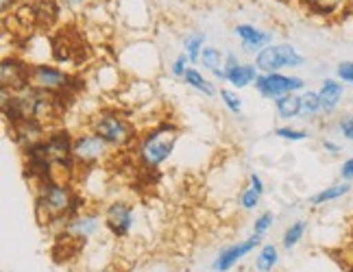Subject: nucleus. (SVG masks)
<instances>
[{"label":"nucleus","instance_id":"1","mask_svg":"<svg viewBox=\"0 0 353 272\" xmlns=\"http://www.w3.org/2000/svg\"><path fill=\"white\" fill-rule=\"evenodd\" d=\"M79 202H81V198L70 183H63L59 179L39 183L37 196H35L37 220H39V224H46V227L63 220V227H65L74 216L81 213V207L83 205H79Z\"/></svg>","mask_w":353,"mask_h":272},{"label":"nucleus","instance_id":"2","mask_svg":"<svg viewBox=\"0 0 353 272\" xmlns=\"http://www.w3.org/2000/svg\"><path fill=\"white\" fill-rule=\"evenodd\" d=\"M176 142H179V127L170 120L159 122V125L148 129L135 146V157L144 168L155 170L161 163L168 161Z\"/></svg>","mask_w":353,"mask_h":272},{"label":"nucleus","instance_id":"3","mask_svg":"<svg viewBox=\"0 0 353 272\" xmlns=\"http://www.w3.org/2000/svg\"><path fill=\"white\" fill-rule=\"evenodd\" d=\"M90 131H94L97 135L110 144L114 151H122V148H129L135 138H138V131H135V125L118 112H101L97 118L90 122Z\"/></svg>","mask_w":353,"mask_h":272},{"label":"nucleus","instance_id":"4","mask_svg":"<svg viewBox=\"0 0 353 272\" xmlns=\"http://www.w3.org/2000/svg\"><path fill=\"white\" fill-rule=\"evenodd\" d=\"M253 63L262 74H268V72H281L286 67H290V70L292 67H301L305 63V57L292 44H270L255 54Z\"/></svg>","mask_w":353,"mask_h":272},{"label":"nucleus","instance_id":"5","mask_svg":"<svg viewBox=\"0 0 353 272\" xmlns=\"http://www.w3.org/2000/svg\"><path fill=\"white\" fill-rule=\"evenodd\" d=\"M74 76L52 63H31V87L48 94H65L74 87Z\"/></svg>","mask_w":353,"mask_h":272},{"label":"nucleus","instance_id":"6","mask_svg":"<svg viewBox=\"0 0 353 272\" xmlns=\"http://www.w3.org/2000/svg\"><path fill=\"white\" fill-rule=\"evenodd\" d=\"M255 90L262 98L266 101H277L286 94H299L305 92V81L294 74H283V72H268L255 79Z\"/></svg>","mask_w":353,"mask_h":272},{"label":"nucleus","instance_id":"7","mask_svg":"<svg viewBox=\"0 0 353 272\" xmlns=\"http://www.w3.org/2000/svg\"><path fill=\"white\" fill-rule=\"evenodd\" d=\"M114 148L94 131H83L74 135V161L81 166H99L112 157Z\"/></svg>","mask_w":353,"mask_h":272},{"label":"nucleus","instance_id":"8","mask_svg":"<svg viewBox=\"0 0 353 272\" xmlns=\"http://www.w3.org/2000/svg\"><path fill=\"white\" fill-rule=\"evenodd\" d=\"M0 83H3V90L11 94L31 87V63L16 57V54L3 57V63H0Z\"/></svg>","mask_w":353,"mask_h":272},{"label":"nucleus","instance_id":"9","mask_svg":"<svg viewBox=\"0 0 353 272\" xmlns=\"http://www.w3.org/2000/svg\"><path fill=\"white\" fill-rule=\"evenodd\" d=\"M262 247V238L260 236H251L247 240H238L234 244H229L225 247L219 255H216V260L212 262V270L214 272H229L232 268H236L244 257L251 255L255 249Z\"/></svg>","mask_w":353,"mask_h":272},{"label":"nucleus","instance_id":"10","mask_svg":"<svg viewBox=\"0 0 353 272\" xmlns=\"http://www.w3.org/2000/svg\"><path fill=\"white\" fill-rule=\"evenodd\" d=\"M105 227L110 229L114 238H127L133 231L135 222V209L127 200H114L105 209Z\"/></svg>","mask_w":353,"mask_h":272},{"label":"nucleus","instance_id":"11","mask_svg":"<svg viewBox=\"0 0 353 272\" xmlns=\"http://www.w3.org/2000/svg\"><path fill=\"white\" fill-rule=\"evenodd\" d=\"M234 35L240 39V44H242L244 50L255 52V54L260 50H264L266 46L273 44V33L264 31V29H260V26H255V24H247V22L236 24L234 26Z\"/></svg>","mask_w":353,"mask_h":272},{"label":"nucleus","instance_id":"12","mask_svg":"<svg viewBox=\"0 0 353 272\" xmlns=\"http://www.w3.org/2000/svg\"><path fill=\"white\" fill-rule=\"evenodd\" d=\"M103 222H105V216H101L99 211H81L63 229H65V233L72 236L74 240H90L99 233Z\"/></svg>","mask_w":353,"mask_h":272},{"label":"nucleus","instance_id":"13","mask_svg":"<svg viewBox=\"0 0 353 272\" xmlns=\"http://www.w3.org/2000/svg\"><path fill=\"white\" fill-rule=\"evenodd\" d=\"M345 96V83L338 79H325L319 87V98L323 105V116H332L338 112V107Z\"/></svg>","mask_w":353,"mask_h":272},{"label":"nucleus","instance_id":"14","mask_svg":"<svg viewBox=\"0 0 353 272\" xmlns=\"http://www.w3.org/2000/svg\"><path fill=\"white\" fill-rule=\"evenodd\" d=\"M351 192V181H338L330 187H323L321 192H316L314 196L310 198V205L314 207H323V205H330L334 200H341Z\"/></svg>","mask_w":353,"mask_h":272},{"label":"nucleus","instance_id":"15","mask_svg":"<svg viewBox=\"0 0 353 272\" xmlns=\"http://www.w3.org/2000/svg\"><path fill=\"white\" fill-rule=\"evenodd\" d=\"M227 72H229L227 83L234 90H244L249 85H255V79L260 76V70H257L255 63H242V65L234 67V70H227Z\"/></svg>","mask_w":353,"mask_h":272},{"label":"nucleus","instance_id":"16","mask_svg":"<svg viewBox=\"0 0 353 272\" xmlns=\"http://www.w3.org/2000/svg\"><path fill=\"white\" fill-rule=\"evenodd\" d=\"M275 112L281 120L301 118V94H286L275 101Z\"/></svg>","mask_w":353,"mask_h":272},{"label":"nucleus","instance_id":"17","mask_svg":"<svg viewBox=\"0 0 353 272\" xmlns=\"http://www.w3.org/2000/svg\"><path fill=\"white\" fill-rule=\"evenodd\" d=\"M181 81H183V83H185L188 87H192L194 92L203 94V96H208V98L216 96V87H214L212 81H208V79L203 76V74L196 70V67H192V65L188 67V72L183 74Z\"/></svg>","mask_w":353,"mask_h":272},{"label":"nucleus","instance_id":"18","mask_svg":"<svg viewBox=\"0 0 353 272\" xmlns=\"http://www.w3.org/2000/svg\"><path fill=\"white\" fill-rule=\"evenodd\" d=\"M279 264V249L275 244H262L255 255V270L257 272H273Z\"/></svg>","mask_w":353,"mask_h":272},{"label":"nucleus","instance_id":"19","mask_svg":"<svg viewBox=\"0 0 353 272\" xmlns=\"http://www.w3.org/2000/svg\"><path fill=\"white\" fill-rule=\"evenodd\" d=\"M303 5L319 18H332L347 5V0H303Z\"/></svg>","mask_w":353,"mask_h":272},{"label":"nucleus","instance_id":"20","mask_svg":"<svg viewBox=\"0 0 353 272\" xmlns=\"http://www.w3.org/2000/svg\"><path fill=\"white\" fill-rule=\"evenodd\" d=\"M205 42H208V35L203 31H192L183 37V52L190 57L192 63H199L201 61V54H203V48H205Z\"/></svg>","mask_w":353,"mask_h":272},{"label":"nucleus","instance_id":"21","mask_svg":"<svg viewBox=\"0 0 353 272\" xmlns=\"http://www.w3.org/2000/svg\"><path fill=\"white\" fill-rule=\"evenodd\" d=\"M305 231H307V222L305 220H294L286 227L281 236V247L286 251H292L294 247H299V242L305 238Z\"/></svg>","mask_w":353,"mask_h":272},{"label":"nucleus","instance_id":"22","mask_svg":"<svg viewBox=\"0 0 353 272\" xmlns=\"http://www.w3.org/2000/svg\"><path fill=\"white\" fill-rule=\"evenodd\" d=\"M301 116L305 120H316L319 116H323V105L319 98V92H314V90L301 92Z\"/></svg>","mask_w":353,"mask_h":272},{"label":"nucleus","instance_id":"23","mask_svg":"<svg viewBox=\"0 0 353 272\" xmlns=\"http://www.w3.org/2000/svg\"><path fill=\"white\" fill-rule=\"evenodd\" d=\"M203 67H205L208 72H216L225 67V52L221 48H214V46H205L203 48V54H201V61H199Z\"/></svg>","mask_w":353,"mask_h":272},{"label":"nucleus","instance_id":"24","mask_svg":"<svg viewBox=\"0 0 353 272\" xmlns=\"http://www.w3.org/2000/svg\"><path fill=\"white\" fill-rule=\"evenodd\" d=\"M260 200H262V194L255 192L251 185H247L240 192V207L244 211H255L257 207H260Z\"/></svg>","mask_w":353,"mask_h":272},{"label":"nucleus","instance_id":"25","mask_svg":"<svg viewBox=\"0 0 353 272\" xmlns=\"http://www.w3.org/2000/svg\"><path fill=\"white\" fill-rule=\"evenodd\" d=\"M273 224H275V213L273 211H262L260 216L255 218V222H253V236L264 238Z\"/></svg>","mask_w":353,"mask_h":272},{"label":"nucleus","instance_id":"26","mask_svg":"<svg viewBox=\"0 0 353 272\" xmlns=\"http://www.w3.org/2000/svg\"><path fill=\"white\" fill-rule=\"evenodd\" d=\"M275 135L286 142H305L310 138V133L305 129H292V127H277Z\"/></svg>","mask_w":353,"mask_h":272},{"label":"nucleus","instance_id":"27","mask_svg":"<svg viewBox=\"0 0 353 272\" xmlns=\"http://www.w3.org/2000/svg\"><path fill=\"white\" fill-rule=\"evenodd\" d=\"M221 101H223V105L234 116H240L242 114V98L238 96V92H234V90H221Z\"/></svg>","mask_w":353,"mask_h":272},{"label":"nucleus","instance_id":"28","mask_svg":"<svg viewBox=\"0 0 353 272\" xmlns=\"http://www.w3.org/2000/svg\"><path fill=\"white\" fill-rule=\"evenodd\" d=\"M336 131L343 135L347 142H353V114H347L343 118H338L336 122Z\"/></svg>","mask_w":353,"mask_h":272},{"label":"nucleus","instance_id":"29","mask_svg":"<svg viewBox=\"0 0 353 272\" xmlns=\"http://www.w3.org/2000/svg\"><path fill=\"white\" fill-rule=\"evenodd\" d=\"M190 57L185 52H179L176 54V59L172 61V65H170V72H172V76H176V79H183V74L188 72V67H190Z\"/></svg>","mask_w":353,"mask_h":272},{"label":"nucleus","instance_id":"30","mask_svg":"<svg viewBox=\"0 0 353 272\" xmlns=\"http://www.w3.org/2000/svg\"><path fill=\"white\" fill-rule=\"evenodd\" d=\"M336 79L353 85V61H341L336 65Z\"/></svg>","mask_w":353,"mask_h":272},{"label":"nucleus","instance_id":"31","mask_svg":"<svg viewBox=\"0 0 353 272\" xmlns=\"http://www.w3.org/2000/svg\"><path fill=\"white\" fill-rule=\"evenodd\" d=\"M341 181H353V157L343 161V166H341Z\"/></svg>","mask_w":353,"mask_h":272},{"label":"nucleus","instance_id":"32","mask_svg":"<svg viewBox=\"0 0 353 272\" xmlns=\"http://www.w3.org/2000/svg\"><path fill=\"white\" fill-rule=\"evenodd\" d=\"M238 65H242V61H240L238 54H236L234 50L225 52V67H227V70H234V67H238Z\"/></svg>","mask_w":353,"mask_h":272},{"label":"nucleus","instance_id":"33","mask_svg":"<svg viewBox=\"0 0 353 272\" xmlns=\"http://www.w3.org/2000/svg\"><path fill=\"white\" fill-rule=\"evenodd\" d=\"M323 148H325V153H330V155H338L343 151V146L338 144V142H334L332 138H325L323 140Z\"/></svg>","mask_w":353,"mask_h":272},{"label":"nucleus","instance_id":"34","mask_svg":"<svg viewBox=\"0 0 353 272\" xmlns=\"http://www.w3.org/2000/svg\"><path fill=\"white\" fill-rule=\"evenodd\" d=\"M249 185L255 189V192L264 194V181H262V176L257 174V172H251V174H249Z\"/></svg>","mask_w":353,"mask_h":272},{"label":"nucleus","instance_id":"35","mask_svg":"<svg viewBox=\"0 0 353 272\" xmlns=\"http://www.w3.org/2000/svg\"><path fill=\"white\" fill-rule=\"evenodd\" d=\"M59 3L68 9H72V11H79V9H83L88 5V0H59Z\"/></svg>","mask_w":353,"mask_h":272},{"label":"nucleus","instance_id":"36","mask_svg":"<svg viewBox=\"0 0 353 272\" xmlns=\"http://www.w3.org/2000/svg\"><path fill=\"white\" fill-rule=\"evenodd\" d=\"M11 3H13V0H11ZM0 11H3L5 16H7V11H9V0H0Z\"/></svg>","mask_w":353,"mask_h":272}]
</instances>
